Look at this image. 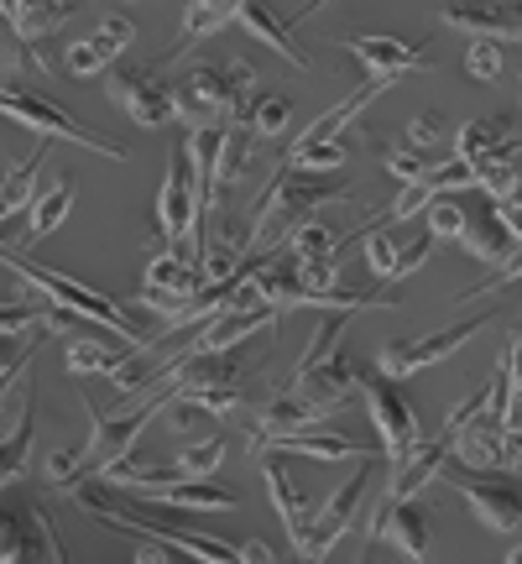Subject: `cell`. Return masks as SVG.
I'll list each match as a JSON object with an SVG mask.
<instances>
[{
	"mask_svg": "<svg viewBox=\"0 0 522 564\" xmlns=\"http://www.w3.org/2000/svg\"><path fill=\"white\" fill-rule=\"evenodd\" d=\"M257 460H261V481H267V502H272V512H278L282 528H287L293 554H303V539H308V497H303L298 476L287 470L282 455H257Z\"/></svg>",
	"mask_w": 522,
	"mask_h": 564,
	"instance_id": "19",
	"label": "cell"
},
{
	"mask_svg": "<svg viewBox=\"0 0 522 564\" xmlns=\"http://www.w3.org/2000/svg\"><path fill=\"white\" fill-rule=\"evenodd\" d=\"M0 116H6V121H17V126H26V131H37L42 141H74V147L95 152V158H110V162L131 158L121 141L100 137L95 126H84L74 110H63L58 100L37 95L32 84H0Z\"/></svg>",
	"mask_w": 522,
	"mask_h": 564,
	"instance_id": "6",
	"label": "cell"
},
{
	"mask_svg": "<svg viewBox=\"0 0 522 564\" xmlns=\"http://www.w3.org/2000/svg\"><path fill=\"white\" fill-rule=\"evenodd\" d=\"M345 324H350V314H324L319 329H314V340L303 345L293 377H287V392L308 398V403L319 408V413H329V419L345 413V408H350V392H356V371H350V361L340 356Z\"/></svg>",
	"mask_w": 522,
	"mask_h": 564,
	"instance_id": "4",
	"label": "cell"
},
{
	"mask_svg": "<svg viewBox=\"0 0 522 564\" xmlns=\"http://www.w3.org/2000/svg\"><path fill=\"white\" fill-rule=\"evenodd\" d=\"M236 554H241V564H278V549L267 539H246V544H236Z\"/></svg>",
	"mask_w": 522,
	"mask_h": 564,
	"instance_id": "45",
	"label": "cell"
},
{
	"mask_svg": "<svg viewBox=\"0 0 522 564\" xmlns=\"http://www.w3.org/2000/svg\"><path fill=\"white\" fill-rule=\"evenodd\" d=\"M236 11H241V0H194V6H183V26H178V47L167 53V63L183 58L188 47L199 37H215V32H225L230 21H236Z\"/></svg>",
	"mask_w": 522,
	"mask_h": 564,
	"instance_id": "28",
	"label": "cell"
},
{
	"mask_svg": "<svg viewBox=\"0 0 522 564\" xmlns=\"http://www.w3.org/2000/svg\"><path fill=\"white\" fill-rule=\"evenodd\" d=\"M361 392H366V413L377 423L387 465H402L423 444V423H418V413H413V403H407V392H398V382H382V377H377V382H361Z\"/></svg>",
	"mask_w": 522,
	"mask_h": 564,
	"instance_id": "10",
	"label": "cell"
},
{
	"mask_svg": "<svg viewBox=\"0 0 522 564\" xmlns=\"http://www.w3.org/2000/svg\"><path fill=\"white\" fill-rule=\"evenodd\" d=\"M17 392H21V413H17V423H11V434L0 440V491H11V481H17L21 470H26L32 434H37V377L26 371Z\"/></svg>",
	"mask_w": 522,
	"mask_h": 564,
	"instance_id": "22",
	"label": "cell"
},
{
	"mask_svg": "<svg viewBox=\"0 0 522 564\" xmlns=\"http://www.w3.org/2000/svg\"><path fill=\"white\" fill-rule=\"evenodd\" d=\"M194 183H188V158H183V141L167 152V167H162V188H157V230L162 241L173 246H194Z\"/></svg>",
	"mask_w": 522,
	"mask_h": 564,
	"instance_id": "16",
	"label": "cell"
},
{
	"mask_svg": "<svg viewBox=\"0 0 522 564\" xmlns=\"http://www.w3.org/2000/svg\"><path fill=\"white\" fill-rule=\"evenodd\" d=\"M361 236H366V262H371V278H377V282H392L402 241H398V236H387L382 225H361Z\"/></svg>",
	"mask_w": 522,
	"mask_h": 564,
	"instance_id": "34",
	"label": "cell"
},
{
	"mask_svg": "<svg viewBox=\"0 0 522 564\" xmlns=\"http://www.w3.org/2000/svg\"><path fill=\"white\" fill-rule=\"evenodd\" d=\"M257 89V74H251V63H194L188 68V79L173 89V110H178V121L188 131H199V126H236L246 110V95Z\"/></svg>",
	"mask_w": 522,
	"mask_h": 564,
	"instance_id": "5",
	"label": "cell"
},
{
	"mask_svg": "<svg viewBox=\"0 0 522 564\" xmlns=\"http://www.w3.org/2000/svg\"><path fill=\"white\" fill-rule=\"evenodd\" d=\"M199 293H204V282H199L194 257H183V251H152L137 303L141 308H152V314H162V319H173L183 303H194Z\"/></svg>",
	"mask_w": 522,
	"mask_h": 564,
	"instance_id": "12",
	"label": "cell"
},
{
	"mask_svg": "<svg viewBox=\"0 0 522 564\" xmlns=\"http://www.w3.org/2000/svg\"><path fill=\"white\" fill-rule=\"evenodd\" d=\"M460 246L481 267H502V262H512V257H518V241H512V236H507V230L491 220V215H465Z\"/></svg>",
	"mask_w": 522,
	"mask_h": 564,
	"instance_id": "29",
	"label": "cell"
},
{
	"mask_svg": "<svg viewBox=\"0 0 522 564\" xmlns=\"http://www.w3.org/2000/svg\"><path fill=\"white\" fill-rule=\"evenodd\" d=\"M371 460H377V455H371ZM371 460H356V470H350V476H345V481L324 497L319 512H308V539H303L298 560L324 564L329 554H335V544L350 533V523H356V507H361V497H366V470H371Z\"/></svg>",
	"mask_w": 522,
	"mask_h": 564,
	"instance_id": "9",
	"label": "cell"
},
{
	"mask_svg": "<svg viewBox=\"0 0 522 564\" xmlns=\"http://www.w3.org/2000/svg\"><path fill=\"white\" fill-rule=\"evenodd\" d=\"M0 267H6L21 288L42 293L47 308H63V314H74V319H89V324H100V329H116V340H121L126 350H137V356H152V350H157V340H152V335H141L137 319H131L116 299H105L100 288L68 278V272H58V267H42V262H32V257L11 251V236H0Z\"/></svg>",
	"mask_w": 522,
	"mask_h": 564,
	"instance_id": "2",
	"label": "cell"
},
{
	"mask_svg": "<svg viewBox=\"0 0 522 564\" xmlns=\"http://www.w3.org/2000/svg\"><path fill=\"white\" fill-rule=\"evenodd\" d=\"M251 455H303V460H371L377 449L371 444H356L345 434H324V429H308V434H282V440H261Z\"/></svg>",
	"mask_w": 522,
	"mask_h": 564,
	"instance_id": "20",
	"label": "cell"
},
{
	"mask_svg": "<svg viewBox=\"0 0 522 564\" xmlns=\"http://www.w3.org/2000/svg\"><path fill=\"white\" fill-rule=\"evenodd\" d=\"M246 126L257 141H278L287 126H293V100L287 95H257L251 110H246Z\"/></svg>",
	"mask_w": 522,
	"mask_h": 564,
	"instance_id": "32",
	"label": "cell"
},
{
	"mask_svg": "<svg viewBox=\"0 0 522 564\" xmlns=\"http://www.w3.org/2000/svg\"><path fill=\"white\" fill-rule=\"evenodd\" d=\"M137 564H173V554H167V549H157V544H141L137 549Z\"/></svg>",
	"mask_w": 522,
	"mask_h": 564,
	"instance_id": "47",
	"label": "cell"
},
{
	"mask_svg": "<svg viewBox=\"0 0 522 564\" xmlns=\"http://www.w3.org/2000/svg\"><path fill=\"white\" fill-rule=\"evenodd\" d=\"M465 74L481 84H497L507 74V47L502 42H470V53H465Z\"/></svg>",
	"mask_w": 522,
	"mask_h": 564,
	"instance_id": "36",
	"label": "cell"
},
{
	"mask_svg": "<svg viewBox=\"0 0 522 564\" xmlns=\"http://www.w3.org/2000/svg\"><path fill=\"white\" fill-rule=\"evenodd\" d=\"M32 329H42L37 303H0V335H32Z\"/></svg>",
	"mask_w": 522,
	"mask_h": 564,
	"instance_id": "41",
	"label": "cell"
},
{
	"mask_svg": "<svg viewBox=\"0 0 522 564\" xmlns=\"http://www.w3.org/2000/svg\"><path fill=\"white\" fill-rule=\"evenodd\" d=\"M236 21H241V26H246V32H251L257 42H267L272 53H282V63H287L293 74H308V68H314V63H308V53L298 47V37H293V26H287L282 17H272L267 6H257V0H241Z\"/></svg>",
	"mask_w": 522,
	"mask_h": 564,
	"instance_id": "25",
	"label": "cell"
},
{
	"mask_svg": "<svg viewBox=\"0 0 522 564\" xmlns=\"http://www.w3.org/2000/svg\"><path fill=\"white\" fill-rule=\"evenodd\" d=\"M105 95L116 110H126L141 131H157V126L178 121V110H173V89L157 84V74H137V68H110L105 74Z\"/></svg>",
	"mask_w": 522,
	"mask_h": 564,
	"instance_id": "14",
	"label": "cell"
},
{
	"mask_svg": "<svg viewBox=\"0 0 522 564\" xmlns=\"http://www.w3.org/2000/svg\"><path fill=\"white\" fill-rule=\"evenodd\" d=\"M502 564H522V549L512 544V549H507V560H502Z\"/></svg>",
	"mask_w": 522,
	"mask_h": 564,
	"instance_id": "48",
	"label": "cell"
},
{
	"mask_svg": "<svg viewBox=\"0 0 522 564\" xmlns=\"http://www.w3.org/2000/svg\"><path fill=\"white\" fill-rule=\"evenodd\" d=\"M68 17H74V6H63V0H37V6L0 0V21H6V32H11L21 47H37L42 37H53Z\"/></svg>",
	"mask_w": 522,
	"mask_h": 564,
	"instance_id": "23",
	"label": "cell"
},
{
	"mask_svg": "<svg viewBox=\"0 0 522 564\" xmlns=\"http://www.w3.org/2000/svg\"><path fill=\"white\" fill-rule=\"evenodd\" d=\"M58 497H74L79 512H89L95 523L105 528H121V533H137L141 544H157V549H173V554H188L194 564H241L236 544H225L215 533H188V528H173V523H152V518H137L126 512L116 491H105L100 481H79V486H63Z\"/></svg>",
	"mask_w": 522,
	"mask_h": 564,
	"instance_id": "3",
	"label": "cell"
},
{
	"mask_svg": "<svg viewBox=\"0 0 522 564\" xmlns=\"http://www.w3.org/2000/svg\"><path fill=\"white\" fill-rule=\"evenodd\" d=\"M455 491L476 512V523L491 533H518L522 528V497L512 481H486V476H455Z\"/></svg>",
	"mask_w": 522,
	"mask_h": 564,
	"instance_id": "18",
	"label": "cell"
},
{
	"mask_svg": "<svg viewBox=\"0 0 522 564\" xmlns=\"http://www.w3.org/2000/svg\"><path fill=\"white\" fill-rule=\"evenodd\" d=\"M387 89H392V84H361V89H350V95H345L335 110H324V116L308 126V131H298V141L287 147V158H303V152H319V147H329V141H340L345 126L356 121V116H361V110L377 100V95H387Z\"/></svg>",
	"mask_w": 522,
	"mask_h": 564,
	"instance_id": "21",
	"label": "cell"
},
{
	"mask_svg": "<svg viewBox=\"0 0 522 564\" xmlns=\"http://www.w3.org/2000/svg\"><path fill=\"white\" fill-rule=\"evenodd\" d=\"M387 173L407 188V183H423L428 173V158H423L418 147H407V141H387Z\"/></svg>",
	"mask_w": 522,
	"mask_h": 564,
	"instance_id": "38",
	"label": "cell"
},
{
	"mask_svg": "<svg viewBox=\"0 0 522 564\" xmlns=\"http://www.w3.org/2000/svg\"><path fill=\"white\" fill-rule=\"evenodd\" d=\"M423 215H428V230H423V236H434V241H460L465 215H470V209H465L460 199H434Z\"/></svg>",
	"mask_w": 522,
	"mask_h": 564,
	"instance_id": "37",
	"label": "cell"
},
{
	"mask_svg": "<svg viewBox=\"0 0 522 564\" xmlns=\"http://www.w3.org/2000/svg\"><path fill=\"white\" fill-rule=\"evenodd\" d=\"M63 366H68V377H110L126 398L146 392L152 377H157L152 356H137V350H126V345L84 340V335H68V345H63Z\"/></svg>",
	"mask_w": 522,
	"mask_h": 564,
	"instance_id": "8",
	"label": "cell"
},
{
	"mask_svg": "<svg viewBox=\"0 0 522 564\" xmlns=\"http://www.w3.org/2000/svg\"><path fill=\"white\" fill-rule=\"evenodd\" d=\"M220 465H225V440L220 434H194V440L178 449L173 470H178L183 481H215Z\"/></svg>",
	"mask_w": 522,
	"mask_h": 564,
	"instance_id": "31",
	"label": "cell"
},
{
	"mask_svg": "<svg viewBox=\"0 0 522 564\" xmlns=\"http://www.w3.org/2000/svg\"><path fill=\"white\" fill-rule=\"evenodd\" d=\"M324 204H350V183H324L314 173H293V167H278L272 183L261 188L257 209H251V230L241 241V262H257V257H272V246L293 241L303 225H314Z\"/></svg>",
	"mask_w": 522,
	"mask_h": 564,
	"instance_id": "1",
	"label": "cell"
},
{
	"mask_svg": "<svg viewBox=\"0 0 522 564\" xmlns=\"http://www.w3.org/2000/svg\"><path fill=\"white\" fill-rule=\"evenodd\" d=\"M89 37H95V47H100L105 58L116 63V53H126V47L137 42V21L126 17V11H116V17H105L100 32H89Z\"/></svg>",
	"mask_w": 522,
	"mask_h": 564,
	"instance_id": "39",
	"label": "cell"
},
{
	"mask_svg": "<svg viewBox=\"0 0 522 564\" xmlns=\"http://www.w3.org/2000/svg\"><path fill=\"white\" fill-rule=\"evenodd\" d=\"M152 502L178 507V512H230V507H236V491L220 481H173V486H162Z\"/></svg>",
	"mask_w": 522,
	"mask_h": 564,
	"instance_id": "30",
	"label": "cell"
},
{
	"mask_svg": "<svg viewBox=\"0 0 522 564\" xmlns=\"http://www.w3.org/2000/svg\"><path fill=\"white\" fill-rule=\"evenodd\" d=\"M434 236H413V241H402V251H398V272H392V282H402V278H413L428 257H434Z\"/></svg>",
	"mask_w": 522,
	"mask_h": 564,
	"instance_id": "43",
	"label": "cell"
},
{
	"mask_svg": "<svg viewBox=\"0 0 522 564\" xmlns=\"http://www.w3.org/2000/svg\"><path fill=\"white\" fill-rule=\"evenodd\" d=\"M293 257H340V241L329 225H303L293 236Z\"/></svg>",
	"mask_w": 522,
	"mask_h": 564,
	"instance_id": "40",
	"label": "cell"
},
{
	"mask_svg": "<svg viewBox=\"0 0 522 564\" xmlns=\"http://www.w3.org/2000/svg\"><path fill=\"white\" fill-rule=\"evenodd\" d=\"M37 554V502L0 491V564H32Z\"/></svg>",
	"mask_w": 522,
	"mask_h": 564,
	"instance_id": "24",
	"label": "cell"
},
{
	"mask_svg": "<svg viewBox=\"0 0 522 564\" xmlns=\"http://www.w3.org/2000/svg\"><path fill=\"white\" fill-rule=\"evenodd\" d=\"M392 544L402 564H428L434 554V528H428V507L423 502H377L371 528H366V549Z\"/></svg>",
	"mask_w": 522,
	"mask_h": 564,
	"instance_id": "11",
	"label": "cell"
},
{
	"mask_svg": "<svg viewBox=\"0 0 522 564\" xmlns=\"http://www.w3.org/2000/svg\"><path fill=\"white\" fill-rule=\"evenodd\" d=\"M42 162H47V141H37V147H32L17 167H6V173H0V230H6V220H11V215H21L26 204L37 199Z\"/></svg>",
	"mask_w": 522,
	"mask_h": 564,
	"instance_id": "27",
	"label": "cell"
},
{
	"mask_svg": "<svg viewBox=\"0 0 522 564\" xmlns=\"http://www.w3.org/2000/svg\"><path fill=\"white\" fill-rule=\"evenodd\" d=\"M434 17L449 26V32H470L476 42H512L522 37V11L518 6H481V0H455V6H439Z\"/></svg>",
	"mask_w": 522,
	"mask_h": 564,
	"instance_id": "17",
	"label": "cell"
},
{
	"mask_svg": "<svg viewBox=\"0 0 522 564\" xmlns=\"http://www.w3.org/2000/svg\"><path fill=\"white\" fill-rule=\"evenodd\" d=\"M105 68H110V58L95 47V37H79V42L63 47V74H68V79H95Z\"/></svg>",
	"mask_w": 522,
	"mask_h": 564,
	"instance_id": "35",
	"label": "cell"
},
{
	"mask_svg": "<svg viewBox=\"0 0 522 564\" xmlns=\"http://www.w3.org/2000/svg\"><path fill=\"white\" fill-rule=\"evenodd\" d=\"M449 460H460L470 476H518L522 465V449H518V434H502L497 423H491V413H481V419H470L455 434V449H449Z\"/></svg>",
	"mask_w": 522,
	"mask_h": 564,
	"instance_id": "13",
	"label": "cell"
},
{
	"mask_svg": "<svg viewBox=\"0 0 522 564\" xmlns=\"http://www.w3.org/2000/svg\"><path fill=\"white\" fill-rule=\"evenodd\" d=\"M486 215H491V220H497L507 236L518 241V230H522V225H518V194H507V199H491V209H486Z\"/></svg>",
	"mask_w": 522,
	"mask_h": 564,
	"instance_id": "44",
	"label": "cell"
},
{
	"mask_svg": "<svg viewBox=\"0 0 522 564\" xmlns=\"http://www.w3.org/2000/svg\"><path fill=\"white\" fill-rule=\"evenodd\" d=\"M486 314L476 319H455V324H439V329H428V335H413V340H387L377 350V371H382V382H407V377H418L428 366L439 361H455L470 340H481L486 335Z\"/></svg>",
	"mask_w": 522,
	"mask_h": 564,
	"instance_id": "7",
	"label": "cell"
},
{
	"mask_svg": "<svg viewBox=\"0 0 522 564\" xmlns=\"http://www.w3.org/2000/svg\"><path fill=\"white\" fill-rule=\"evenodd\" d=\"M449 137V121H444L439 110H423V116H413V121H407V147H434V141H444Z\"/></svg>",
	"mask_w": 522,
	"mask_h": 564,
	"instance_id": "42",
	"label": "cell"
},
{
	"mask_svg": "<svg viewBox=\"0 0 522 564\" xmlns=\"http://www.w3.org/2000/svg\"><path fill=\"white\" fill-rule=\"evenodd\" d=\"M423 188H428L434 199H449V194H470V188H476V173H470L460 158L428 162V173H423Z\"/></svg>",
	"mask_w": 522,
	"mask_h": 564,
	"instance_id": "33",
	"label": "cell"
},
{
	"mask_svg": "<svg viewBox=\"0 0 522 564\" xmlns=\"http://www.w3.org/2000/svg\"><path fill=\"white\" fill-rule=\"evenodd\" d=\"M32 356H37V350H32ZM32 356H26V361H17V366H11V371H0V403H6V398L17 392V382H21V377L32 371Z\"/></svg>",
	"mask_w": 522,
	"mask_h": 564,
	"instance_id": "46",
	"label": "cell"
},
{
	"mask_svg": "<svg viewBox=\"0 0 522 564\" xmlns=\"http://www.w3.org/2000/svg\"><path fill=\"white\" fill-rule=\"evenodd\" d=\"M74 199H79V178H74V173H58V178H53V188H42L37 199L26 204V230H21V241H26V246L47 241V236L68 220Z\"/></svg>",
	"mask_w": 522,
	"mask_h": 564,
	"instance_id": "26",
	"label": "cell"
},
{
	"mask_svg": "<svg viewBox=\"0 0 522 564\" xmlns=\"http://www.w3.org/2000/svg\"><path fill=\"white\" fill-rule=\"evenodd\" d=\"M340 47L366 68V84H402L407 74L428 68V47L423 42H398V37H340Z\"/></svg>",
	"mask_w": 522,
	"mask_h": 564,
	"instance_id": "15",
	"label": "cell"
}]
</instances>
